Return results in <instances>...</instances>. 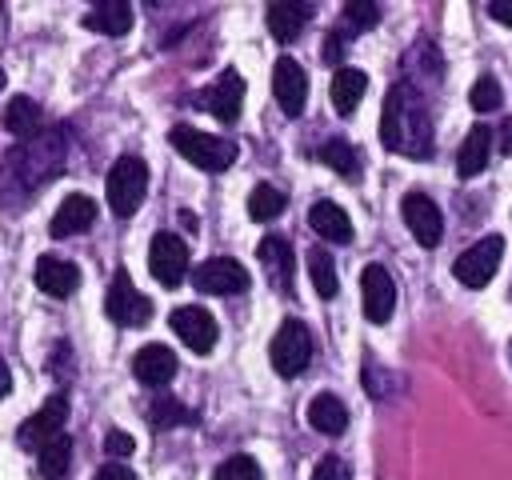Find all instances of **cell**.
Instances as JSON below:
<instances>
[{"label": "cell", "instance_id": "cell-27", "mask_svg": "<svg viewBox=\"0 0 512 480\" xmlns=\"http://www.w3.org/2000/svg\"><path fill=\"white\" fill-rule=\"evenodd\" d=\"M320 160L336 172V176H344V180H356L360 176V156H356V144L352 140H344V136H336V140H324L320 144Z\"/></svg>", "mask_w": 512, "mask_h": 480}, {"label": "cell", "instance_id": "cell-21", "mask_svg": "<svg viewBox=\"0 0 512 480\" xmlns=\"http://www.w3.org/2000/svg\"><path fill=\"white\" fill-rule=\"evenodd\" d=\"M4 128L16 136V140H36L40 128H44V112L32 96H12L8 108H4Z\"/></svg>", "mask_w": 512, "mask_h": 480}, {"label": "cell", "instance_id": "cell-34", "mask_svg": "<svg viewBox=\"0 0 512 480\" xmlns=\"http://www.w3.org/2000/svg\"><path fill=\"white\" fill-rule=\"evenodd\" d=\"M312 480H352V476H348V468H344V460H340V456H324V460L316 464Z\"/></svg>", "mask_w": 512, "mask_h": 480}, {"label": "cell", "instance_id": "cell-7", "mask_svg": "<svg viewBox=\"0 0 512 480\" xmlns=\"http://www.w3.org/2000/svg\"><path fill=\"white\" fill-rule=\"evenodd\" d=\"M64 420H68V400H64V396H48V400L16 428V444L28 448V452H40L52 436H60Z\"/></svg>", "mask_w": 512, "mask_h": 480}, {"label": "cell", "instance_id": "cell-39", "mask_svg": "<svg viewBox=\"0 0 512 480\" xmlns=\"http://www.w3.org/2000/svg\"><path fill=\"white\" fill-rule=\"evenodd\" d=\"M8 388H12V372H8V364L0 360V400L8 396Z\"/></svg>", "mask_w": 512, "mask_h": 480}, {"label": "cell", "instance_id": "cell-6", "mask_svg": "<svg viewBox=\"0 0 512 480\" xmlns=\"http://www.w3.org/2000/svg\"><path fill=\"white\" fill-rule=\"evenodd\" d=\"M104 312H108L112 324H120V328H136V324H144V320L152 316V300H148L144 292L132 288L128 272H116L112 284H108V296H104Z\"/></svg>", "mask_w": 512, "mask_h": 480}, {"label": "cell", "instance_id": "cell-8", "mask_svg": "<svg viewBox=\"0 0 512 480\" xmlns=\"http://www.w3.org/2000/svg\"><path fill=\"white\" fill-rule=\"evenodd\" d=\"M148 268L164 288H176L188 272V244L176 232H156L148 244Z\"/></svg>", "mask_w": 512, "mask_h": 480}, {"label": "cell", "instance_id": "cell-13", "mask_svg": "<svg viewBox=\"0 0 512 480\" xmlns=\"http://www.w3.org/2000/svg\"><path fill=\"white\" fill-rule=\"evenodd\" d=\"M168 324H172V332L192 348V352H212L216 348V336H220V328H216V320L208 316V308H196V304H184V308H176L172 316H168Z\"/></svg>", "mask_w": 512, "mask_h": 480}, {"label": "cell", "instance_id": "cell-17", "mask_svg": "<svg viewBox=\"0 0 512 480\" xmlns=\"http://www.w3.org/2000/svg\"><path fill=\"white\" fill-rule=\"evenodd\" d=\"M240 100H244V76H240L236 68H224L220 80L204 92V104H208L224 124H232V120L240 116Z\"/></svg>", "mask_w": 512, "mask_h": 480}, {"label": "cell", "instance_id": "cell-31", "mask_svg": "<svg viewBox=\"0 0 512 480\" xmlns=\"http://www.w3.org/2000/svg\"><path fill=\"white\" fill-rule=\"evenodd\" d=\"M500 100H504V92H500V84H496L492 76H480V80L472 84V92H468V104H472L476 112H496Z\"/></svg>", "mask_w": 512, "mask_h": 480}, {"label": "cell", "instance_id": "cell-38", "mask_svg": "<svg viewBox=\"0 0 512 480\" xmlns=\"http://www.w3.org/2000/svg\"><path fill=\"white\" fill-rule=\"evenodd\" d=\"M488 16L512 28V0H492V4H488Z\"/></svg>", "mask_w": 512, "mask_h": 480}, {"label": "cell", "instance_id": "cell-33", "mask_svg": "<svg viewBox=\"0 0 512 480\" xmlns=\"http://www.w3.org/2000/svg\"><path fill=\"white\" fill-rule=\"evenodd\" d=\"M172 420H192V416H188V412H180L168 396H160V400H156V408H152V424H156V428H168Z\"/></svg>", "mask_w": 512, "mask_h": 480}, {"label": "cell", "instance_id": "cell-12", "mask_svg": "<svg viewBox=\"0 0 512 480\" xmlns=\"http://www.w3.org/2000/svg\"><path fill=\"white\" fill-rule=\"evenodd\" d=\"M272 96L280 104L284 116H300L308 104V76L292 56H280L272 68Z\"/></svg>", "mask_w": 512, "mask_h": 480}, {"label": "cell", "instance_id": "cell-10", "mask_svg": "<svg viewBox=\"0 0 512 480\" xmlns=\"http://www.w3.org/2000/svg\"><path fill=\"white\" fill-rule=\"evenodd\" d=\"M400 212H404V224H408V232L416 236V244H424V248H436V244H440V236H444V216H440V208H436L432 196L408 192V196L400 200Z\"/></svg>", "mask_w": 512, "mask_h": 480}, {"label": "cell", "instance_id": "cell-9", "mask_svg": "<svg viewBox=\"0 0 512 480\" xmlns=\"http://www.w3.org/2000/svg\"><path fill=\"white\" fill-rule=\"evenodd\" d=\"M192 284L200 292H208V296H232V292L248 288V268L240 260H232V256H212L192 272Z\"/></svg>", "mask_w": 512, "mask_h": 480}, {"label": "cell", "instance_id": "cell-23", "mask_svg": "<svg viewBox=\"0 0 512 480\" xmlns=\"http://www.w3.org/2000/svg\"><path fill=\"white\" fill-rule=\"evenodd\" d=\"M308 424H312L320 436H340V432L348 428V408H344V400H340L336 392L312 396V404H308Z\"/></svg>", "mask_w": 512, "mask_h": 480}, {"label": "cell", "instance_id": "cell-14", "mask_svg": "<svg viewBox=\"0 0 512 480\" xmlns=\"http://www.w3.org/2000/svg\"><path fill=\"white\" fill-rule=\"evenodd\" d=\"M176 352L172 348H164V344H144L136 356H132V372H136V380L140 384H148V388H164V384H172L176 380Z\"/></svg>", "mask_w": 512, "mask_h": 480}, {"label": "cell", "instance_id": "cell-36", "mask_svg": "<svg viewBox=\"0 0 512 480\" xmlns=\"http://www.w3.org/2000/svg\"><path fill=\"white\" fill-rule=\"evenodd\" d=\"M92 480H136V472H132L128 464H104Z\"/></svg>", "mask_w": 512, "mask_h": 480}, {"label": "cell", "instance_id": "cell-30", "mask_svg": "<svg viewBox=\"0 0 512 480\" xmlns=\"http://www.w3.org/2000/svg\"><path fill=\"white\" fill-rule=\"evenodd\" d=\"M212 480H264V476H260V464L252 456H228L224 464H216Z\"/></svg>", "mask_w": 512, "mask_h": 480}, {"label": "cell", "instance_id": "cell-3", "mask_svg": "<svg viewBox=\"0 0 512 480\" xmlns=\"http://www.w3.org/2000/svg\"><path fill=\"white\" fill-rule=\"evenodd\" d=\"M104 192H108V208L128 220V216L140 208L144 192H148V168H144V160H140V156H120V160L108 168Z\"/></svg>", "mask_w": 512, "mask_h": 480}, {"label": "cell", "instance_id": "cell-24", "mask_svg": "<svg viewBox=\"0 0 512 480\" xmlns=\"http://www.w3.org/2000/svg\"><path fill=\"white\" fill-rule=\"evenodd\" d=\"M84 28L100 32V36H124V32L132 28V4H124V0L92 4L88 16H84Z\"/></svg>", "mask_w": 512, "mask_h": 480}, {"label": "cell", "instance_id": "cell-40", "mask_svg": "<svg viewBox=\"0 0 512 480\" xmlns=\"http://www.w3.org/2000/svg\"><path fill=\"white\" fill-rule=\"evenodd\" d=\"M0 88H4V72H0Z\"/></svg>", "mask_w": 512, "mask_h": 480}, {"label": "cell", "instance_id": "cell-4", "mask_svg": "<svg viewBox=\"0 0 512 480\" xmlns=\"http://www.w3.org/2000/svg\"><path fill=\"white\" fill-rule=\"evenodd\" d=\"M500 260H504V236L492 232V236H480L472 248H464V252L456 256L452 272H456V280H460L464 288H484V284L496 276Z\"/></svg>", "mask_w": 512, "mask_h": 480}, {"label": "cell", "instance_id": "cell-37", "mask_svg": "<svg viewBox=\"0 0 512 480\" xmlns=\"http://www.w3.org/2000/svg\"><path fill=\"white\" fill-rule=\"evenodd\" d=\"M340 56H344V36L328 32V36H324V60H328V64H336Z\"/></svg>", "mask_w": 512, "mask_h": 480}, {"label": "cell", "instance_id": "cell-1", "mask_svg": "<svg viewBox=\"0 0 512 480\" xmlns=\"http://www.w3.org/2000/svg\"><path fill=\"white\" fill-rule=\"evenodd\" d=\"M380 140L388 152L404 156H428L432 152V116L412 84L388 88L384 116H380Z\"/></svg>", "mask_w": 512, "mask_h": 480}, {"label": "cell", "instance_id": "cell-5", "mask_svg": "<svg viewBox=\"0 0 512 480\" xmlns=\"http://www.w3.org/2000/svg\"><path fill=\"white\" fill-rule=\"evenodd\" d=\"M308 360H312V332L300 320H284L280 332L272 336V368L284 380H292L308 368Z\"/></svg>", "mask_w": 512, "mask_h": 480}, {"label": "cell", "instance_id": "cell-29", "mask_svg": "<svg viewBox=\"0 0 512 480\" xmlns=\"http://www.w3.org/2000/svg\"><path fill=\"white\" fill-rule=\"evenodd\" d=\"M308 276H312V288H316V296H336V288H340V280H336V264H332V256H328V248H312L308 252Z\"/></svg>", "mask_w": 512, "mask_h": 480}, {"label": "cell", "instance_id": "cell-16", "mask_svg": "<svg viewBox=\"0 0 512 480\" xmlns=\"http://www.w3.org/2000/svg\"><path fill=\"white\" fill-rule=\"evenodd\" d=\"M264 20H268V32H272L280 44H292V40L304 32V24L312 20V4L272 0V4H268V12H264Z\"/></svg>", "mask_w": 512, "mask_h": 480}, {"label": "cell", "instance_id": "cell-2", "mask_svg": "<svg viewBox=\"0 0 512 480\" xmlns=\"http://www.w3.org/2000/svg\"><path fill=\"white\" fill-rule=\"evenodd\" d=\"M168 140H172V148H176L184 160H192V164L204 168V172H224V168L236 160V144H232V140L208 136V132L188 128V124H176V128L168 132Z\"/></svg>", "mask_w": 512, "mask_h": 480}, {"label": "cell", "instance_id": "cell-28", "mask_svg": "<svg viewBox=\"0 0 512 480\" xmlns=\"http://www.w3.org/2000/svg\"><path fill=\"white\" fill-rule=\"evenodd\" d=\"M284 204H288V196L280 192V188H272V184H256L252 192H248V216L252 220H276L280 212H284Z\"/></svg>", "mask_w": 512, "mask_h": 480}, {"label": "cell", "instance_id": "cell-18", "mask_svg": "<svg viewBox=\"0 0 512 480\" xmlns=\"http://www.w3.org/2000/svg\"><path fill=\"white\" fill-rule=\"evenodd\" d=\"M256 256L264 260L268 268V280H276L280 292H292V272H296V260H292V244L284 236H264Z\"/></svg>", "mask_w": 512, "mask_h": 480}, {"label": "cell", "instance_id": "cell-15", "mask_svg": "<svg viewBox=\"0 0 512 480\" xmlns=\"http://www.w3.org/2000/svg\"><path fill=\"white\" fill-rule=\"evenodd\" d=\"M36 288L40 292H48V296H72L76 288H80V268L72 264V260H64V256H40L36 260Z\"/></svg>", "mask_w": 512, "mask_h": 480}, {"label": "cell", "instance_id": "cell-26", "mask_svg": "<svg viewBox=\"0 0 512 480\" xmlns=\"http://www.w3.org/2000/svg\"><path fill=\"white\" fill-rule=\"evenodd\" d=\"M68 464H72V436H68V432L52 436V440L36 452V472H40L44 480H60V476L68 472Z\"/></svg>", "mask_w": 512, "mask_h": 480}, {"label": "cell", "instance_id": "cell-25", "mask_svg": "<svg viewBox=\"0 0 512 480\" xmlns=\"http://www.w3.org/2000/svg\"><path fill=\"white\" fill-rule=\"evenodd\" d=\"M364 92H368V72H360V68H336L328 96H332V104H336L340 116H352L356 104L364 100Z\"/></svg>", "mask_w": 512, "mask_h": 480}, {"label": "cell", "instance_id": "cell-20", "mask_svg": "<svg viewBox=\"0 0 512 480\" xmlns=\"http://www.w3.org/2000/svg\"><path fill=\"white\" fill-rule=\"evenodd\" d=\"M308 224H312V232L324 236V240H336V244H348V240H352V220H348V212H344L340 204H332V200H316V204L308 208Z\"/></svg>", "mask_w": 512, "mask_h": 480}, {"label": "cell", "instance_id": "cell-19", "mask_svg": "<svg viewBox=\"0 0 512 480\" xmlns=\"http://www.w3.org/2000/svg\"><path fill=\"white\" fill-rule=\"evenodd\" d=\"M488 156H492V128L488 124H476L468 136H464V144H460V152H456V172L468 180V176H480L484 168H488Z\"/></svg>", "mask_w": 512, "mask_h": 480}, {"label": "cell", "instance_id": "cell-22", "mask_svg": "<svg viewBox=\"0 0 512 480\" xmlns=\"http://www.w3.org/2000/svg\"><path fill=\"white\" fill-rule=\"evenodd\" d=\"M92 220H96V204L88 200V196H68L60 208H56V216H52V224H48V232L52 236H76V232H84V228H92Z\"/></svg>", "mask_w": 512, "mask_h": 480}, {"label": "cell", "instance_id": "cell-35", "mask_svg": "<svg viewBox=\"0 0 512 480\" xmlns=\"http://www.w3.org/2000/svg\"><path fill=\"white\" fill-rule=\"evenodd\" d=\"M132 448H136V440H132L128 432H120V428H112V432L104 436V452H108V456H132Z\"/></svg>", "mask_w": 512, "mask_h": 480}, {"label": "cell", "instance_id": "cell-32", "mask_svg": "<svg viewBox=\"0 0 512 480\" xmlns=\"http://www.w3.org/2000/svg\"><path fill=\"white\" fill-rule=\"evenodd\" d=\"M376 20H380V8H376V4H360V0L344 4V24H348L352 32H360V28H372Z\"/></svg>", "mask_w": 512, "mask_h": 480}, {"label": "cell", "instance_id": "cell-11", "mask_svg": "<svg viewBox=\"0 0 512 480\" xmlns=\"http://www.w3.org/2000/svg\"><path fill=\"white\" fill-rule=\"evenodd\" d=\"M360 300H364V316L372 324H384L396 308V280L384 264H368L360 272Z\"/></svg>", "mask_w": 512, "mask_h": 480}]
</instances>
